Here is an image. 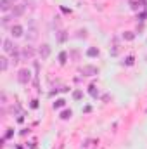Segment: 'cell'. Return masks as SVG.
Here are the masks:
<instances>
[{"instance_id": "obj_1", "label": "cell", "mask_w": 147, "mask_h": 149, "mask_svg": "<svg viewBox=\"0 0 147 149\" xmlns=\"http://www.w3.org/2000/svg\"><path fill=\"white\" fill-rule=\"evenodd\" d=\"M3 50L7 52V54H12V56H17V50H16V45L12 43V40H9V38H5L3 40Z\"/></svg>"}, {"instance_id": "obj_2", "label": "cell", "mask_w": 147, "mask_h": 149, "mask_svg": "<svg viewBox=\"0 0 147 149\" xmlns=\"http://www.w3.org/2000/svg\"><path fill=\"white\" fill-rule=\"evenodd\" d=\"M81 73L85 76H94V74H99V68L97 66H92V64H87L81 68Z\"/></svg>"}, {"instance_id": "obj_3", "label": "cell", "mask_w": 147, "mask_h": 149, "mask_svg": "<svg viewBox=\"0 0 147 149\" xmlns=\"http://www.w3.org/2000/svg\"><path fill=\"white\" fill-rule=\"evenodd\" d=\"M30 78H31V71H30V70H26V68H24V70H21L19 74H17V80H19L21 83H28V81H30Z\"/></svg>"}, {"instance_id": "obj_4", "label": "cell", "mask_w": 147, "mask_h": 149, "mask_svg": "<svg viewBox=\"0 0 147 149\" xmlns=\"http://www.w3.org/2000/svg\"><path fill=\"white\" fill-rule=\"evenodd\" d=\"M23 33H24V28H23L21 24H14V26L10 28V35H12L14 38H21Z\"/></svg>"}, {"instance_id": "obj_5", "label": "cell", "mask_w": 147, "mask_h": 149, "mask_svg": "<svg viewBox=\"0 0 147 149\" xmlns=\"http://www.w3.org/2000/svg\"><path fill=\"white\" fill-rule=\"evenodd\" d=\"M40 56H42V59H47L49 56H50V45H47V43H43L42 47H40Z\"/></svg>"}, {"instance_id": "obj_6", "label": "cell", "mask_w": 147, "mask_h": 149, "mask_svg": "<svg viewBox=\"0 0 147 149\" xmlns=\"http://www.w3.org/2000/svg\"><path fill=\"white\" fill-rule=\"evenodd\" d=\"M10 12H12V16H23L24 14V5H21V3L19 5H14Z\"/></svg>"}, {"instance_id": "obj_7", "label": "cell", "mask_w": 147, "mask_h": 149, "mask_svg": "<svg viewBox=\"0 0 147 149\" xmlns=\"http://www.w3.org/2000/svg\"><path fill=\"white\" fill-rule=\"evenodd\" d=\"M0 9H2L3 12L12 10V7H10V0H0Z\"/></svg>"}, {"instance_id": "obj_8", "label": "cell", "mask_w": 147, "mask_h": 149, "mask_svg": "<svg viewBox=\"0 0 147 149\" xmlns=\"http://www.w3.org/2000/svg\"><path fill=\"white\" fill-rule=\"evenodd\" d=\"M87 56H88V57H97V56H99V49H97V47H90V49L87 50Z\"/></svg>"}, {"instance_id": "obj_9", "label": "cell", "mask_w": 147, "mask_h": 149, "mask_svg": "<svg viewBox=\"0 0 147 149\" xmlns=\"http://www.w3.org/2000/svg\"><path fill=\"white\" fill-rule=\"evenodd\" d=\"M123 38L128 40V42H132V40L135 38V33H133V31H125V33H123Z\"/></svg>"}, {"instance_id": "obj_10", "label": "cell", "mask_w": 147, "mask_h": 149, "mask_svg": "<svg viewBox=\"0 0 147 149\" xmlns=\"http://www.w3.org/2000/svg\"><path fill=\"white\" fill-rule=\"evenodd\" d=\"M23 54H24V56H26V57H31V56H33V54H35V50H33V49H31V47H26V49H24V50H23Z\"/></svg>"}, {"instance_id": "obj_11", "label": "cell", "mask_w": 147, "mask_h": 149, "mask_svg": "<svg viewBox=\"0 0 147 149\" xmlns=\"http://www.w3.org/2000/svg\"><path fill=\"white\" fill-rule=\"evenodd\" d=\"M64 104H66V101H64V99H57V101L54 102V108H55V109H59V108H62Z\"/></svg>"}, {"instance_id": "obj_12", "label": "cell", "mask_w": 147, "mask_h": 149, "mask_svg": "<svg viewBox=\"0 0 147 149\" xmlns=\"http://www.w3.org/2000/svg\"><path fill=\"white\" fill-rule=\"evenodd\" d=\"M140 3H142L140 0H130V5H132V9H135V10L140 7Z\"/></svg>"}, {"instance_id": "obj_13", "label": "cell", "mask_w": 147, "mask_h": 149, "mask_svg": "<svg viewBox=\"0 0 147 149\" xmlns=\"http://www.w3.org/2000/svg\"><path fill=\"white\" fill-rule=\"evenodd\" d=\"M66 59H68V54H66V52H61V54H59V63H61V64H64V63H66Z\"/></svg>"}, {"instance_id": "obj_14", "label": "cell", "mask_w": 147, "mask_h": 149, "mask_svg": "<svg viewBox=\"0 0 147 149\" xmlns=\"http://www.w3.org/2000/svg\"><path fill=\"white\" fill-rule=\"evenodd\" d=\"M0 64H2V71H5V70H7V66H9V63H7V59H5V57H2V59H0Z\"/></svg>"}, {"instance_id": "obj_15", "label": "cell", "mask_w": 147, "mask_h": 149, "mask_svg": "<svg viewBox=\"0 0 147 149\" xmlns=\"http://www.w3.org/2000/svg\"><path fill=\"white\" fill-rule=\"evenodd\" d=\"M81 95H83V94H81V90H74V92H73V99H74V101L81 99Z\"/></svg>"}, {"instance_id": "obj_16", "label": "cell", "mask_w": 147, "mask_h": 149, "mask_svg": "<svg viewBox=\"0 0 147 149\" xmlns=\"http://www.w3.org/2000/svg\"><path fill=\"white\" fill-rule=\"evenodd\" d=\"M61 118H62V120L71 118V109H69V111H62V113H61Z\"/></svg>"}, {"instance_id": "obj_17", "label": "cell", "mask_w": 147, "mask_h": 149, "mask_svg": "<svg viewBox=\"0 0 147 149\" xmlns=\"http://www.w3.org/2000/svg\"><path fill=\"white\" fill-rule=\"evenodd\" d=\"M59 42H64V40H66V35H64V31H59Z\"/></svg>"}, {"instance_id": "obj_18", "label": "cell", "mask_w": 147, "mask_h": 149, "mask_svg": "<svg viewBox=\"0 0 147 149\" xmlns=\"http://www.w3.org/2000/svg\"><path fill=\"white\" fill-rule=\"evenodd\" d=\"M90 94H92L94 97H97V94H99V92L95 90V87H90Z\"/></svg>"}, {"instance_id": "obj_19", "label": "cell", "mask_w": 147, "mask_h": 149, "mask_svg": "<svg viewBox=\"0 0 147 149\" xmlns=\"http://www.w3.org/2000/svg\"><path fill=\"white\" fill-rule=\"evenodd\" d=\"M126 64H128V66L133 64V57H128V59H126Z\"/></svg>"}]
</instances>
